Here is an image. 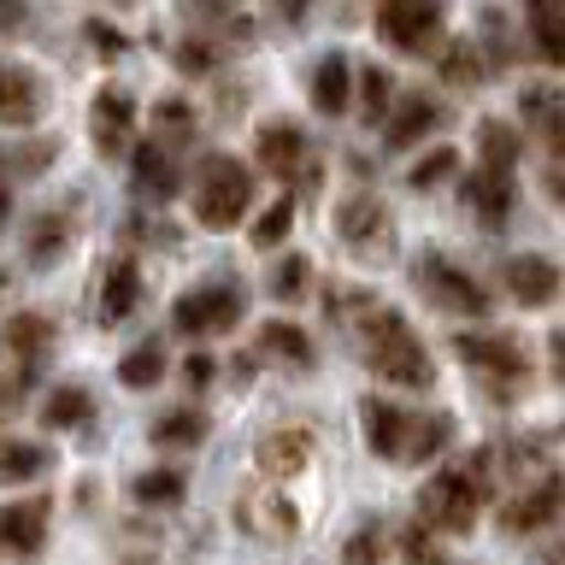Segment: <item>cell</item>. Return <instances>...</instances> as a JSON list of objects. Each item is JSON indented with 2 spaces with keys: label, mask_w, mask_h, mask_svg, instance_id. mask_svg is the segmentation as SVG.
<instances>
[{
  "label": "cell",
  "mask_w": 565,
  "mask_h": 565,
  "mask_svg": "<svg viewBox=\"0 0 565 565\" xmlns=\"http://www.w3.org/2000/svg\"><path fill=\"white\" fill-rule=\"evenodd\" d=\"M554 512H559V477L542 471L536 483L519 489V494L507 501V530H512V536H530V530L554 524Z\"/></svg>",
  "instance_id": "30bf717a"
},
{
  "label": "cell",
  "mask_w": 565,
  "mask_h": 565,
  "mask_svg": "<svg viewBox=\"0 0 565 565\" xmlns=\"http://www.w3.org/2000/svg\"><path fill=\"white\" fill-rule=\"evenodd\" d=\"M377 30L401 53H424L441 35V0H377Z\"/></svg>",
  "instance_id": "277c9868"
},
{
  "label": "cell",
  "mask_w": 565,
  "mask_h": 565,
  "mask_svg": "<svg viewBox=\"0 0 565 565\" xmlns=\"http://www.w3.org/2000/svg\"><path fill=\"white\" fill-rule=\"evenodd\" d=\"M466 194H471V206L483 212L489 224H501L507 212H512V171H489V166H483V171L471 177Z\"/></svg>",
  "instance_id": "cb8c5ba5"
},
{
  "label": "cell",
  "mask_w": 565,
  "mask_h": 565,
  "mask_svg": "<svg viewBox=\"0 0 565 565\" xmlns=\"http://www.w3.org/2000/svg\"><path fill=\"white\" fill-rule=\"evenodd\" d=\"M360 413H365V436H371V448L388 454V459H401V441H406V413H401V406H388V401H365Z\"/></svg>",
  "instance_id": "44dd1931"
},
{
  "label": "cell",
  "mask_w": 565,
  "mask_h": 565,
  "mask_svg": "<svg viewBox=\"0 0 565 565\" xmlns=\"http://www.w3.org/2000/svg\"><path fill=\"white\" fill-rule=\"evenodd\" d=\"M7 212H12V189H7V177H0V224H7Z\"/></svg>",
  "instance_id": "7dc6e473"
},
{
  "label": "cell",
  "mask_w": 565,
  "mask_h": 565,
  "mask_svg": "<svg viewBox=\"0 0 565 565\" xmlns=\"http://www.w3.org/2000/svg\"><path fill=\"white\" fill-rule=\"evenodd\" d=\"M236 512H242V524L254 530V536H265V542H282V536H295V519L300 512L282 501L277 489H247L242 501H236Z\"/></svg>",
  "instance_id": "4fadbf2b"
},
{
  "label": "cell",
  "mask_w": 565,
  "mask_h": 565,
  "mask_svg": "<svg viewBox=\"0 0 565 565\" xmlns=\"http://www.w3.org/2000/svg\"><path fill=\"white\" fill-rule=\"evenodd\" d=\"M530 35H536V53L547 65L565 60V12H559V0H530Z\"/></svg>",
  "instance_id": "7402d4cb"
},
{
  "label": "cell",
  "mask_w": 565,
  "mask_h": 565,
  "mask_svg": "<svg viewBox=\"0 0 565 565\" xmlns=\"http://www.w3.org/2000/svg\"><path fill=\"white\" fill-rule=\"evenodd\" d=\"M413 277H418V289L436 300V307H448V312H471V318H483L489 312V289H477V277L471 271H459L454 259H441V254H424L413 265Z\"/></svg>",
  "instance_id": "3957f363"
},
{
  "label": "cell",
  "mask_w": 565,
  "mask_h": 565,
  "mask_svg": "<svg viewBox=\"0 0 565 565\" xmlns=\"http://www.w3.org/2000/svg\"><path fill=\"white\" fill-rule=\"evenodd\" d=\"M507 289H512V300H519V307H554V295H559V265L542 259V254L507 259Z\"/></svg>",
  "instance_id": "9c48e42d"
},
{
  "label": "cell",
  "mask_w": 565,
  "mask_h": 565,
  "mask_svg": "<svg viewBox=\"0 0 565 565\" xmlns=\"http://www.w3.org/2000/svg\"><path fill=\"white\" fill-rule=\"evenodd\" d=\"M441 77L448 83H477L483 77V53H477V42H448L441 47Z\"/></svg>",
  "instance_id": "836d02e7"
},
{
  "label": "cell",
  "mask_w": 565,
  "mask_h": 565,
  "mask_svg": "<svg viewBox=\"0 0 565 565\" xmlns=\"http://www.w3.org/2000/svg\"><path fill=\"white\" fill-rule=\"evenodd\" d=\"M136 300H141V271L130 259H113V271H106V282H100V318H130L136 312Z\"/></svg>",
  "instance_id": "d6986e66"
},
{
  "label": "cell",
  "mask_w": 565,
  "mask_h": 565,
  "mask_svg": "<svg viewBox=\"0 0 565 565\" xmlns=\"http://www.w3.org/2000/svg\"><path fill=\"white\" fill-rule=\"evenodd\" d=\"M335 230L348 236L353 254H388L395 247V218H388V206H377V194H348L342 212H335Z\"/></svg>",
  "instance_id": "5b68a950"
},
{
  "label": "cell",
  "mask_w": 565,
  "mask_h": 565,
  "mask_svg": "<svg viewBox=\"0 0 565 565\" xmlns=\"http://www.w3.org/2000/svg\"><path fill=\"white\" fill-rule=\"evenodd\" d=\"M282 12H289V18H300V12H307V0H282Z\"/></svg>",
  "instance_id": "c3c4849f"
},
{
  "label": "cell",
  "mask_w": 565,
  "mask_h": 565,
  "mask_svg": "<svg viewBox=\"0 0 565 565\" xmlns=\"http://www.w3.org/2000/svg\"><path fill=\"white\" fill-rule=\"evenodd\" d=\"M153 441L159 448H194V441H206V418L201 413H166L153 424Z\"/></svg>",
  "instance_id": "f546056e"
},
{
  "label": "cell",
  "mask_w": 565,
  "mask_h": 565,
  "mask_svg": "<svg viewBox=\"0 0 565 565\" xmlns=\"http://www.w3.org/2000/svg\"><path fill=\"white\" fill-rule=\"evenodd\" d=\"M300 159H307V136H300V124H289V118L265 124V130H259V166L277 171V177H289V171H300Z\"/></svg>",
  "instance_id": "9a60e30c"
},
{
  "label": "cell",
  "mask_w": 565,
  "mask_h": 565,
  "mask_svg": "<svg viewBox=\"0 0 565 565\" xmlns=\"http://www.w3.org/2000/svg\"><path fill=\"white\" fill-rule=\"evenodd\" d=\"M459 360L477 365L483 377L494 383H524L530 377V360H524V348L519 342H507V335H489V330H471V335H459Z\"/></svg>",
  "instance_id": "ba28073f"
},
{
  "label": "cell",
  "mask_w": 565,
  "mask_h": 565,
  "mask_svg": "<svg viewBox=\"0 0 565 565\" xmlns=\"http://www.w3.org/2000/svg\"><path fill=\"white\" fill-rule=\"evenodd\" d=\"M0 24L18 30V24H24V7H18V0H0Z\"/></svg>",
  "instance_id": "bcb514c9"
},
{
  "label": "cell",
  "mask_w": 565,
  "mask_h": 565,
  "mask_svg": "<svg viewBox=\"0 0 565 565\" xmlns=\"http://www.w3.org/2000/svg\"><path fill=\"white\" fill-rule=\"evenodd\" d=\"M47 471V454L35 441H0V483H18V477Z\"/></svg>",
  "instance_id": "4dcf8cb0"
},
{
  "label": "cell",
  "mask_w": 565,
  "mask_h": 565,
  "mask_svg": "<svg viewBox=\"0 0 565 565\" xmlns=\"http://www.w3.org/2000/svg\"><path fill=\"white\" fill-rule=\"evenodd\" d=\"M42 118V83L30 71L0 65V124H35Z\"/></svg>",
  "instance_id": "e0dca14e"
},
{
  "label": "cell",
  "mask_w": 565,
  "mask_h": 565,
  "mask_svg": "<svg viewBox=\"0 0 565 565\" xmlns=\"http://www.w3.org/2000/svg\"><path fill=\"white\" fill-rule=\"evenodd\" d=\"M289 224H295V206L289 201H271L259 212V224H254V247H277L282 236H289Z\"/></svg>",
  "instance_id": "f35d334b"
},
{
  "label": "cell",
  "mask_w": 565,
  "mask_h": 565,
  "mask_svg": "<svg viewBox=\"0 0 565 565\" xmlns=\"http://www.w3.org/2000/svg\"><path fill=\"white\" fill-rule=\"evenodd\" d=\"M30 259L35 265H47V259H60L65 254V212H42V218H30Z\"/></svg>",
  "instance_id": "f1b7e54d"
},
{
  "label": "cell",
  "mask_w": 565,
  "mask_h": 565,
  "mask_svg": "<svg viewBox=\"0 0 565 565\" xmlns=\"http://www.w3.org/2000/svg\"><path fill=\"white\" fill-rule=\"evenodd\" d=\"M259 353L265 360H282V365H312V342L295 324H259Z\"/></svg>",
  "instance_id": "484cf974"
},
{
  "label": "cell",
  "mask_w": 565,
  "mask_h": 565,
  "mask_svg": "<svg viewBox=\"0 0 565 565\" xmlns=\"http://www.w3.org/2000/svg\"><path fill=\"white\" fill-rule=\"evenodd\" d=\"M247 194H254V177H247L242 159L230 153H206L201 171H194V218L224 230L247 212Z\"/></svg>",
  "instance_id": "7a4b0ae2"
},
{
  "label": "cell",
  "mask_w": 565,
  "mask_h": 565,
  "mask_svg": "<svg viewBox=\"0 0 565 565\" xmlns=\"http://www.w3.org/2000/svg\"><path fill=\"white\" fill-rule=\"evenodd\" d=\"M477 136H483V166H489V171H512V166H519V148H524V141H519V130H512V124L489 118Z\"/></svg>",
  "instance_id": "4316f807"
},
{
  "label": "cell",
  "mask_w": 565,
  "mask_h": 565,
  "mask_svg": "<svg viewBox=\"0 0 565 565\" xmlns=\"http://www.w3.org/2000/svg\"><path fill=\"white\" fill-rule=\"evenodd\" d=\"M312 466V430L307 424H282V430L259 436V471L265 477H295Z\"/></svg>",
  "instance_id": "8fae6325"
},
{
  "label": "cell",
  "mask_w": 565,
  "mask_h": 565,
  "mask_svg": "<svg viewBox=\"0 0 565 565\" xmlns=\"http://www.w3.org/2000/svg\"><path fill=\"white\" fill-rule=\"evenodd\" d=\"M454 441V418H406V441H401V459H436L441 448Z\"/></svg>",
  "instance_id": "d4e9b609"
},
{
  "label": "cell",
  "mask_w": 565,
  "mask_h": 565,
  "mask_svg": "<svg viewBox=\"0 0 565 565\" xmlns=\"http://www.w3.org/2000/svg\"><path fill=\"white\" fill-rule=\"evenodd\" d=\"M371 371L401 388H430L436 371H430V353H424V342L413 330H406L401 312H371Z\"/></svg>",
  "instance_id": "6da1fadb"
},
{
  "label": "cell",
  "mask_w": 565,
  "mask_h": 565,
  "mask_svg": "<svg viewBox=\"0 0 565 565\" xmlns=\"http://www.w3.org/2000/svg\"><path fill=\"white\" fill-rule=\"evenodd\" d=\"M388 95H395V83H388V71L365 65V71H360V106H365V118H371V124H377V118L388 113Z\"/></svg>",
  "instance_id": "8d00e7d4"
},
{
  "label": "cell",
  "mask_w": 565,
  "mask_h": 565,
  "mask_svg": "<svg viewBox=\"0 0 565 565\" xmlns=\"http://www.w3.org/2000/svg\"><path fill=\"white\" fill-rule=\"evenodd\" d=\"M130 494L141 507H171V501H183V471H141Z\"/></svg>",
  "instance_id": "1f68e13d"
},
{
  "label": "cell",
  "mask_w": 565,
  "mask_h": 565,
  "mask_svg": "<svg viewBox=\"0 0 565 565\" xmlns=\"http://www.w3.org/2000/svg\"><path fill=\"white\" fill-rule=\"evenodd\" d=\"M88 42H100V53L113 60V53H124V35L113 24H88Z\"/></svg>",
  "instance_id": "ee69618b"
},
{
  "label": "cell",
  "mask_w": 565,
  "mask_h": 565,
  "mask_svg": "<svg viewBox=\"0 0 565 565\" xmlns=\"http://www.w3.org/2000/svg\"><path fill=\"white\" fill-rule=\"evenodd\" d=\"M95 418V395L88 388H53L47 395V424H88Z\"/></svg>",
  "instance_id": "d6a6232c"
},
{
  "label": "cell",
  "mask_w": 565,
  "mask_h": 565,
  "mask_svg": "<svg viewBox=\"0 0 565 565\" xmlns=\"http://www.w3.org/2000/svg\"><path fill=\"white\" fill-rule=\"evenodd\" d=\"M153 130H159V141H166V148H177V141L194 136V113H189L183 100H159V106H153Z\"/></svg>",
  "instance_id": "e575fe53"
},
{
  "label": "cell",
  "mask_w": 565,
  "mask_h": 565,
  "mask_svg": "<svg viewBox=\"0 0 565 565\" xmlns=\"http://www.w3.org/2000/svg\"><path fill=\"white\" fill-rule=\"evenodd\" d=\"M42 542H47V501L0 507V547L7 554H35Z\"/></svg>",
  "instance_id": "5bb4252c"
},
{
  "label": "cell",
  "mask_w": 565,
  "mask_h": 565,
  "mask_svg": "<svg viewBox=\"0 0 565 565\" xmlns=\"http://www.w3.org/2000/svg\"><path fill=\"white\" fill-rule=\"evenodd\" d=\"M454 171H459V153L436 148L430 159H418V166H413V189H430V183H441V177H454Z\"/></svg>",
  "instance_id": "ab89813d"
},
{
  "label": "cell",
  "mask_w": 565,
  "mask_h": 565,
  "mask_svg": "<svg viewBox=\"0 0 565 565\" xmlns=\"http://www.w3.org/2000/svg\"><path fill=\"white\" fill-rule=\"evenodd\" d=\"M441 124V106L436 100H424V95H406L401 100V113L388 118V148H413L418 136H430Z\"/></svg>",
  "instance_id": "ffe728a7"
},
{
  "label": "cell",
  "mask_w": 565,
  "mask_h": 565,
  "mask_svg": "<svg viewBox=\"0 0 565 565\" xmlns=\"http://www.w3.org/2000/svg\"><path fill=\"white\" fill-rule=\"evenodd\" d=\"M383 547H388V542H383V530H377V524H365L360 536L348 542V554H342V559H348V565H383Z\"/></svg>",
  "instance_id": "60d3db41"
},
{
  "label": "cell",
  "mask_w": 565,
  "mask_h": 565,
  "mask_svg": "<svg viewBox=\"0 0 565 565\" xmlns=\"http://www.w3.org/2000/svg\"><path fill=\"white\" fill-rule=\"evenodd\" d=\"M177 65H183V71H212V47L206 42H183V47H177Z\"/></svg>",
  "instance_id": "7bdbcfd3"
},
{
  "label": "cell",
  "mask_w": 565,
  "mask_h": 565,
  "mask_svg": "<svg viewBox=\"0 0 565 565\" xmlns=\"http://www.w3.org/2000/svg\"><path fill=\"white\" fill-rule=\"evenodd\" d=\"M88 130H95L100 153H124V141H130V130H136V100L124 95V88H100L95 113H88Z\"/></svg>",
  "instance_id": "7c38bea8"
},
{
  "label": "cell",
  "mask_w": 565,
  "mask_h": 565,
  "mask_svg": "<svg viewBox=\"0 0 565 565\" xmlns=\"http://www.w3.org/2000/svg\"><path fill=\"white\" fill-rule=\"evenodd\" d=\"M159 371H166V342H141V348L124 353L118 377L130 383V388H153V383H159Z\"/></svg>",
  "instance_id": "83f0119b"
},
{
  "label": "cell",
  "mask_w": 565,
  "mask_h": 565,
  "mask_svg": "<svg viewBox=\"0 0 565 565\" xmlns=\"http://www.w3.org/2000/svg\"><path fill=\"white\" fill-rule=\"evenodd\" d=\"M183 377H189V388H206L212 383V360H206V353H194V360L183 365Z\"/></svg>",
  "instance_id": "f6af8a7d"
},
{
  "label": "cell",
  "mask_w": 565,
  "mask_h": 565,
  "mask_svg": "<svg viewBox=\"0 0 565 565\" xmlns=\"http://www.w3.org/2000/svg\"><path fill=\"white\" fill-rule=\"evenodd\" d=\"M177 330L183 335H212V330H230L242 318V289H230V282H206V289H194L177 300Z\"/></svg>",
  "instance_id": "52a82bcc"
},
{
  "label": "cell",
  "mask_w": 565,
  "mask_h": 565,
  "mask_svg": "<svg viewBox=\"0 0 565 565\" xmlns=\"http://www.w3.org/2000/svg\"><path fill=\"white\" fill-rule=\"evenodd\" d=\"M348 77H353V65L342 60V53L318 60V71H312V106L324 118H342L348 113Z\"/></svg>",
  "instance_id": "ac0fdd59"
},
{
  "label": "cell",
  "mask_w": 565,
  "mask_h": 565,
  "mask_svg": "<svg viewBox=\"0 0 565 565\" xmlns=\"http://www.w3.org/2000/svg\"><path fill=\"white\" fill-rule=\"evenodd\" d=\"M401 554H406V565H441L436 542L424 536V530H406V536H401Z\"/></svg>",
  "instance_id": "b9f144b4"
},
{
  "label": "cell",
  "mask_w": 565,
  "mask_h": 565,
  "mask_svg": "<svg viewBox=\"0 0 565 565\" xmlns=\"http://www.w3.org/2000/svg\"><path fill=\"white\" fill-rule=\"evenodd\" d=\"M424 519L436 530H471L477 524V483L466 471H436L430 483H424Z\"/></svg>",
  "instance_id": "8992f818"
},
{
  "label": "cell",
  "mask_w": 565,
  "mask_h": 565,
  "mask_svg": "<svg viewBox=\"0 0 565 565\" xmlns=\"http://www.w3.org/2000/svg\"><path fill=\"white\" fill-rule=\"evenodd\" d=\"M524 113H530V124H536L547 141H559V95H554V88H530Z\"/></svg>",
  "instance_id": "74e56055"
},
{
  "label": "cell",
  "mask_w": 565,
  "mask_h": 565,
  "mask_svg": "<svg viewBox=\"0 0 565 565\" xmlns=\"http://www.w3.org/2000/svg\"><path fill=\"white\" fill-rule=\"evenodd\" d=\"M307 277H312V265L300 259V254H289V259L271 271V282H265V289H271V300H300V295H307Z\"/></svg>",
  "instance_id": "d590c367"
},
{
  "label": "cell",
  "mask_w": 565,
  "mask_h": 565,
  "mask_svg": "<svg viewBox=\"0 0 565 565\" xmlns=\"http://www.w3.org/2000/svg\"><path fill=\"white\" fill-rule=\"evenodd\" d=\"M136 194H148V201H166V194H177V159L166 141H141L136 148Z\"/></svg>",
  "instance_id": "2e32d148"
},
{
  "label": "cell",
  "mask_w": 565,
  "mask_h": 565,
  "mask_svg": "<svg viewBox=\"0 0 565 565\" xmlns=\"http://www.w3.org/2000/svg\"><path fill=\"white\" fill-rule=\"evenodd\" d=\"M0 342H7V348L18 353V360H24V371H30V365H35V353H47V342H53V324H47L42 312H18L12 324L0 330Z\"/></svg>",
  "instance_id": "603a6c76"
}]
</instances>
